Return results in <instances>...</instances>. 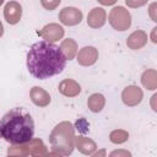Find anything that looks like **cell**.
<instances>
[{
	"label": "cell",
	"instance_id": "obj_19",
	"mask_svg": "<svg viewBox=\"0 0 157 157\" xmlns=\"http://www.w3.org/2000/svg\"><path fill=\"white\" fill-rule=\"evenodd\" d=\"M128 139H129V132L126 130H123V129H115L109 134L110 142L117 144V145L124 144L125 141H128Z\"/></svg>",
	"mask_w": 157,
	"mask_h": 157
},
{
	"label": "cell",
	"instance_id": "obj_12",
	"mask_svg": "<svg viewBox=\"0 0 157 157\" xmlns=\"http://www.w3.org/2000/svg\"><path fill=\"white\" fill-rule=\"evenodd\" d=\"M58 90L63 96L69 97V98H74V97L80 94L81 86L77 81H75L72 78H65L59 83Z\"/></svg>",
	"mask_w": 157,
	"mask_h": 157
},
{
	"label": "cell",
	"instance_id": "obj_1",
	"mask_svg": "<svg viewBox=\"0 0 157 157\" xmlns=\"http://www.w3.org/2000/svg\"><path fill=\"white\" fill-rule=\"evenodd\" d=\"M66 56L61 48L48 40H39L31 45L27 53V70L38 80L59 75L66 66Z\"/></svg>",
	"mask_w": 157,
	"mask_h": 157
},
{
	"label": "cell",
	"instance_id": "obj_3",
	"mask_svg": "<svg viewBox=\"0 0 157 157\" xmlns=\"http://www.w3.org/2000/svg\"><path fill=\"white\" fill-rule=\"evenodd\" d=\"M49 142L53 152L49 155L69 156L75 147V128L70 121L59 123L49 135Z\"/></svg>",
	"mask_w": 157,
	"mask_h": 157
},
{
	"label": "cell",
	"instance_id": "obj_24",
	"mask_svg": "<svg viewBox=\"0 0 157 157\" xmlns=\"http://www.w3.org/2000/svg\"><path fill=\"white\" fill-rule=\"evenodd\" d=\"M150 105H151L152 110L157 113V93H155V94L151 97V99H150Z\"/></svg>",
	"mask_w": 157,
	"mask_h": 157
},
{
	"label": "cell",
	"instance_id": "obj_9",
	"mask_svg": "<svg viewBox=\"0 0 157 157\" xmlns=\"http://www.w3.org/2000/svg\"><path fill=\"white\" fill-rule=\"evenodd\" d=\"M22 17V5L17 1H9L4 6V18L9 25H16Z\"/></svg>",
	"mask_w": 157,
	"mask_h": 157
},
{
	"label": "cell",
	"instance_id": "obj_5",
	"mask_svg": "<svg viewBox=\"0 0 157 157\" xmlns=\"http://www.w3.org/2000/svg\"><path fill=\"white\" fill-rule=\"evenodd\" d=\"M108 22L115 31L124 32L131 26V15L124 6H115L108 15Z\"/></svg>",
	"mask_w": 157,
	"mask_h": 157
},
{
	"label": "cell",
	"instance_id": "obj_27",
	"mask_svg": "<svg viewBox=\"0 0 157 157\" xmlns=\"http://www.w3.org/2000/svg\"><path fill=\"white\" fill-rule=\"evenodd\" d=\"M92 156H93V157H99V156L104 157V156H105V150L103 148V150H101V151H98V152H93Z\"/></svg>",
	"mask_w": 157,
	"mask_h": 157
},
{
	"label": "cell",
	"instance_id": "obj_10",
	"mask_svg": "<svg viewBox=\"0 0 157 157\" xmlns=\"http://www.w3.org/2000/svg\"><path fill=\"white\" fill-rule=\"evenodd\" d=\"M98 60V50L92 45L81 48L77 53V63L81 66H91Z\"/></svg>",
	"mask_w": 157,
	"mask_h": 157
},
{
	"label": "cell",
	"instance_id": "obj_16",
	"mask_svg": "<svg viewBox=\"0 0 157 157\" xmlns=\"http://www.w3.org/2000/svg\"><path fill=\"white\" fill-rule=\"evenodd\" d=\"M141 83L145 88L153 91L157 90V71L155 69H147L141 75Z\"/></svg>",
	"mask_w": 157,
	"mask_h": 157
},
{
	"label": "cell",
	"instance_id": "obj_23",
	"mask_svg": "<svg viewBox=\"0 0 157 157\" xmlns=\"http://www.w3.org/2000/svg\"><path fill=\"white\" fill-rule=\"evenodd\" d=\"M110 157H115V156H118V157H130L131 156V153L129 152V151H126V150H117V151H113V152H110V155H109Z\"/></svg>",
	"mask_w": 157,
	"mask_h": 157
},
{
	"label": "cell",
	"instance_id": "obj_26",
	"mask_svg": "<svg viewBox=\"0 0 157 157\" xmlns=\"http://www.w3.org/2000/svg\"><path fill=\"white\" fill-rule=\"evenodd\" d=\"M97 1L103 6H110V5H114L117 2V0H97Z\"/></svg>",
	"mask_w": 157,
	"mask_h": 157
},
{
	"label": "cell",
	"instance_id": "obj_21",
	"mask_svg": "<svg viewBox=\"0 0 157 157\" xmlns=\"http://www.w3.org/2000/svg\"><path fill=\"white\" fill-rule=\"evenodd\" d=\"M147 1L148 0H125V4L128 5V7L137 9V7H141V6L146 5Z\"/></svg>",
	"mask_w": 157,
	"mask_h": 157
},
{
	"label": "cell",
	"instance_id": "obj_11",
	"mask_svg": "<svg viewBox=\"0 0 157 157\" xmlns=\"http://www.w3.org/2000/svg\"><path fill=\"white\" fill-rule=\"evenodd\" d=\"M107 21V12L102 7H93L87 15V25L91 28H101Z\"/></svg>",
	"mask_w": 157,
	"mask_h": 157
},
{
	"label": "cell",
	"instance_id": "obj_18",
	"mask_svg": "<svg viewBox=\"0 0 157 157\" xmlns=\"http://www.w3.org/2000/svg\"><path fill=\"white\" fill-rule=\"evenodd\" d=\"M60 48L63 50V53L65 54L67 60H72L75 56H77V43L75 39L72 38H66L61 42Z\"/></svg>",
	"mask_w": 157,
	"mask_h": 157
},
{
	"label": "cell",
	"instance_id": "obj_25",
	"mask_svg": "<svg viewBox=\"0 0 157 157\" xmlns=\"http://www.w3.org/2000/svg\"><path fill=\"white\" fill-rule=\"evenodd\" d=\"M150 39H151V42H152V43L157 44V26H156L155 28H152L151 34H150Z\"/></svg>",
	"mask_w": 157,
	"mask_h": 157
},
{
	"label": "cell",
	"instance_id": "obj_4",
	"mask_svg": "<svg viewBox=\"0 0 157 157\" xmlns=\"http://www.w3.org/2000/svg\"><path fill=\"white\" fill-rule=\"evenodd\" d=\"M9 156H47L49 152L45 145L39 139H32L31 141L21 145H13L7 151Z\"/></svg>",
	"mask_w": 157,
	"mask_h": 157
},
{
	"label": "cell",
	"instance_id": "obj_20",
	"mask_svg": "<svg viewBox=\"0 0 157 157\" xmlns=\"http://www.w3.org/2000/svg\"><path fill=\"white\" fill-rule=\"evenodd\" d=\"M60 2H61V0H40L42 6H43L45 10H48V11L55 10V9L60 5Z\"/></svg>",
	"mask_w": 157,
	"mask_h": 157
},
{
	"label": "cell",
	"instance_id": "obj_17",
	"mask_svg": "<svg viewBox=\"0 0 157 157\" xmlns=\"http://www.w3.org/2000/svg\"><path fill=\"white\" fill-rule=\"evenodd\" d=\"M105 105V98L102 93H93L87 99V107L93 113H99Z\"/></svg>",
	"mask_w": 157,
	"mask_h": 157
},
{
	"label": "cell",
	"instance_id": "obj_15",
	"mask_svg": "<svg viewBox=\"0 0 157 157\" xmlns=\"http://www.w3.org/2000/svg\"><path fill=\"white\" fill-rule=\"evenodd\" d=\"M75 147L82 153V155H86V156H92L93 152L96 151L97 148V145L96 142L90 139V137H86L83 135H80V136H76L75 137Z\"/></svg>",
	"mask_w": 157,
	"mask_h": 157
},
{
	"label": "cell",
	"instance_id": "obj_8",
	"mask_svg": "<svg viewBox=\"0 0 157 157\" xmlns=\"http://www.w3.org/2000/svg\"><path fill=\"white\" fill-rule=\"evenodd\" d=\"M38 34L44 39V40H48V42H56L59 39H63L64 34H65V31L63 28V26H60L59 23H48L45 25L39 32Z\"/></svg>",
	"mask_w": 157,
	"mask_h": 157
},
{
	"label": "cell",
	"instance_id": "obj_2",
	"mask_svg": "<svg viewBox=\"0 0 157 157\" xmlns=\"http://www.w3.org/2000/svg\"><path fill=\"white\" fill-rule=\"evenodd\" d=\"M1 137L11 145H21L31 141L34 135L32 115L23 108H13L4 114L0 121Z\"/></svg>",
	"mask_w": 157,
	"mask_h": 157
},
{
	"label": "cell",
	"instance_id": "obj_22",
	"mask_svg": "<svg viewBox=\"0 0 157 157\" xmlns=\"http://www.w3.org/2000/svg\"><path fill=\"white\" fill-rule=\"evenodd\" d=\"M148 16L153 22L157 23V1L150 4V6H148Z\"/></svg>",
	"mask_w": 157,
	"mask_h": 157
},
{
	"label": "cell",
	"instance_id": "obj_6",
	"mask_svg": "<svg viewBox=\"0 0 157 157\" xmlns=\"http://www.w3.org/2000/svg\"><path fill=\"white\" fill-rule=\"evenodd\" d=\"M59 21L65 26H76L82 21L83 13L80 9L74 6H66L59 12Z\"/></svg>",
	"mask_w": 157,
	"mask_h": 157
},
{
	"label": "cell",
	"instance_id": "obj_13",
	"mask_svg": "<svg viewBox=\"0 0 157 157\" xmlns=\"http://www.w3.org/2000/svg\"><path fill=\"white\" fill-rule=\"evenodd\" d=\"M29 97H31V101L33 102V104H36L37 107H47L49 105L52 98H50V94L42 87L39 86H33L29 91Z\"/></svg>",
	"mask_w": 157,
	"mask_h": 157
},
{
	"label": "cell",
	"instance_id": "obj_14",
	"mask_svg": "<svg viewBox=\"0 0 157 157\" xmlns=\"http://www.w3.org/2000/svg\"><path fill=\"white\" fill-rule=\"evenodd\" d=\"M147 43V34L145 31L142 29H137V31H134L126 39V45L129 49H132V50H137V49H141L146 45Z\"/></svg>",
	"mask_w": 157,
	"mask_h": 157
},
{
	"label": "cell",
	"instance_id": "obj_7",
	"mask_svg": "<svg viewBox=\"0 0 157 157\" xmlns=\"http://www.w3.org/2000/svg\"><path fill=\"white\" fill-rule=\"evenodd\" d=\"M144 98V92L139 86L131 85L123 90L121 92V101L128 107H135L141 103Z\"/></svg>",
	"mask_w": 157,
	"mask_h": 157
}]
</instances>
